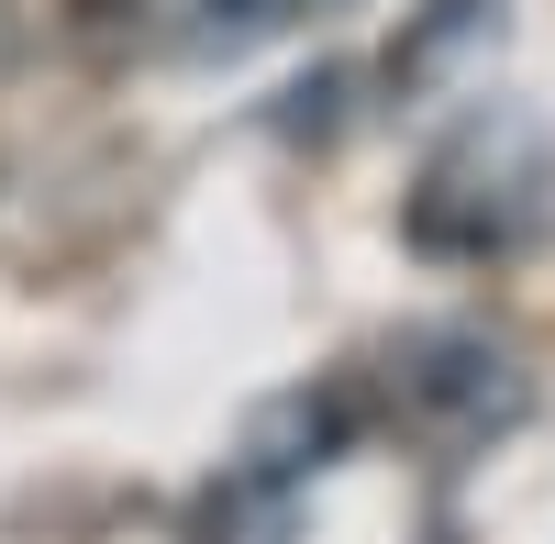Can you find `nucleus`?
<instances>
[{"label":"nucleus","instance_id":"obj_1","mask_svg":"<svg viewBox=\"0 0 555 544\" xmlns=\"http://www.w3.org/2000/svg\"><path fill=\"white\" fill-rule=\"evenodd\" d=\"M389 400L423 433H444V444H467V433H500V423H522V400H533V378H522V355L500 345V334H478V323H444V334H411L400 345V367H389Z\"/></svg>","mask_w":555,"mask_h":544}]
</instances>
